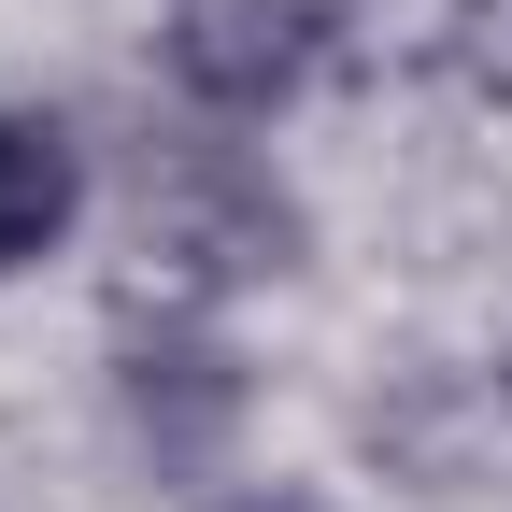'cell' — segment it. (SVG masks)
Wrapping results in <instances>:
<instances>
[{"mask_svg":"<svg viewBox=\"0 0 512 512\" xmlns=\"http://www.w3.org/2000/svg\"><path fill=\"white\" fill-rule=\"evenodd\" d=\"M328 57V0H171V86L214 114H271Z\"/></svg>","mask_w":512,"mask_h":512,"instance_id":"6da1fadb","label":"cell"},{"mask_svg":"<svg viewBox=\"0 0 512 512\" xmlns=\"http://www.w3.org/2000/svg\"><path fill=\"white\" fill-rule=\"evenodd\" d=\"M86 214V157L57 114H0V271H43Z\"/></svg>","mask_w":512,"mask_h":512,"instance_id":"7a4b0ae2","label":"cell"}]
</instances>
